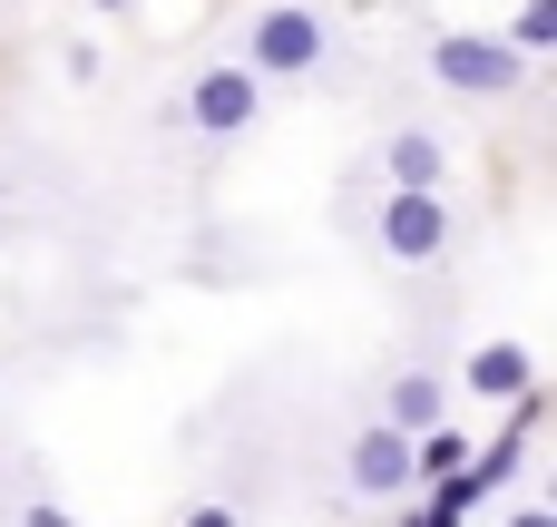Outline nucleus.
Instances as JSON below:
<instances>
[{"instance_id":"f257e3e1","label":"nucleus","mask_w":557,"mask_h":527,"mask_svg":"<svg viewBox=\"0 0 557 527\" xmlns=\"http://www.w3.org/2000/svg\"><path fill=\"white\" fill-rule=\"evenodd\" d=\"M431 78L460 88V98H509V88H529V49L480 39V29H441L431 39Z\"/></svg>"},{"instance_id":"f03ea898","label":"nucleus","mask_w":557,"mask_h":527,"mask_svg":"<svg viewBox=\"0 0 557 527\" xmlns=\"http://www.w3.org/2000/svg\"><path fill=\"white\" fill-rule=\"evenodd\" d=\"M245 68L255 78H304V68H323V10H264L255 29H245Z\"/></svg>"},{"instance_id":"7ed1b4c3","label":"nucleus","mask_w":557,"mask_h":527,"mask_svg":"<svg viewBox=\"0 0 557 527\" xmlns=\"http://www.w3.org/2000/svg\"><path fill=\"white\" fill-rule=\"evenodd\" d=\"M255 108H264V78L245 68V59H225V68H206L196 88H186V127H206V137H235V127H255Z\"/></svg>"},{"instance_id":"20e7f679","label":"nucleus","mask_w":557,"mask_h":527,"mask_svg":"<svg viewBox=\"0 0 557 527\" xmlns=\"http://www.w3.org/2000/svg\"><path fill=\"white\" fill-rule=\"evenodd\" d=\"M441 244H450L441 186H392V205H382V254H392V264H431Z\"/></svg>"},{"instance_id":"39448f33","label":"nucleus","mask_w":557,"mask_h":527,"mask_svg":"<svg viewBox=\"0 0 557 527\" xmlns=\"http://www.w3.org/2000/svg\"><path fill=\"white\" fill-rule=\"evenodd\" d=\"M352 489H362V499H411V489H421V469H411V430H392V421L362 430V440H352Z\"/></svg>"},{"instance_id":"423d86ee","label":"nucleus","mask_w":557,"mask_h":527,"mask_svg":"<svg viewBox=\"0 0 557 527\" xmlns=\"http://www.w3.org/2000/svg\"><path fill=\"white\" fill-rule=\"evenodd\" d=\"M529 381H539V362H529L519 342H480V352H470V391H480V401H519Z\"/></svg>"},{"instance_id":"0eeeda50","label":"nucleus","mask_w":557,"mask_h":527,"mask_svg":"<svg viewBox=\"0 0 557 527\" xmlns=\"http://www.w3.org/2000/svg\"><path fill=\"white\" fill-rule=\"evenodd\" d=\"M382 176H392V186H441V137H431V127H401V137L382 147Z\"/></svg>"},{"instance_id":"6e6552de","label":"nucleus","mask_w":557,"mask_h":527,"mask_svg":"<svg viewBox=\"0 0 557 527\" xmlns=\"http://www.w3.org/2000/svg\"><path fill=\"white\" fill-rule=\"evenodd\" d=\"M441 411H450V391H441L431 372H401V381H392V430H431Z\"/></svg>"},{"instance_id":"1a4fd4ad","label":"nucleus","mask_w":557,"mask_h":527,"mask_svg":"<svg viewBox=\"0 0 557 527\" xmlns=\"http://www.w3.org/2000/svg\"><path fill=\"white\" fill-rule=\"evenodd\" d=\"M557 39V0H519V20H509V49H548Z\"/></svg>"},{"instance_id":"9d476101","label":"nucleus","mask_w":557,"mask_h":527,"mask_svg":"<svg viewBox=\"0 0 557 527\" xmlns=\"http://www.w3.org/2000/svg\"><path fill=\"white\" fill-rule=\"evenodd\" d=\"M98 10H117V0H98Z\"/></svg>"}]
</instances>
